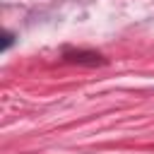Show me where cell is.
<instances>
[{
  "mask_svg": "<svg viewBox=\"0 0 154 154\" xmlns=\"http://www.w3.org/2000/svg\"><path fill=\"white\" fill-rule=\"evenodd\" d=\"M67 60L72 63H89V65H96V63H103L99 53H84V51H67L65 53Z\"/></svg>",
  "mask_w": 154,
  "mask_h": 154,
  "instance_id": "cell-1",
  "label": "cell"
}]
</instances>
